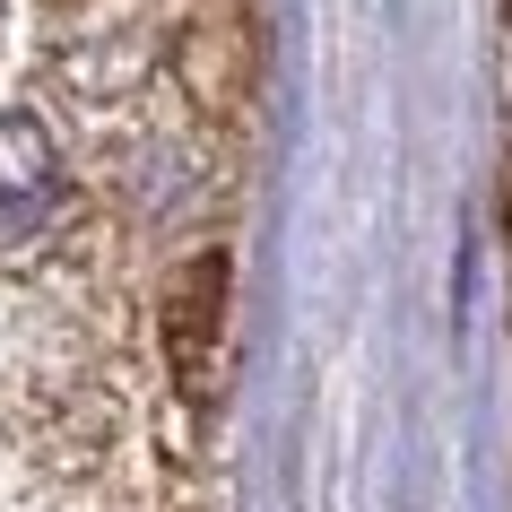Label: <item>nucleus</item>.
Wrapping results in <instances>:
<instances>
[{
	"mask_svg": "<svg viewBox=\"0 0 512 512\" xmlns=\"http://www.w3.org/2000/svg\"><path fill=\"white\" fill-rule=\"evenodd\" d=\"M61 217V157L35 113H0V261Z\"/></svg>",
	"mask_w": 512,
	"mask_h": 512,
	"instance_id": "obj_1",
	"label": "nucleus"
},
{
	"mask_svg": "<svg viewBox=\"0 0 512 512\" xmlns=\"http://www.w3.org/2000/svg\"><path fill=\"white\" fill-rule=\"evenodd\" d=\"M217 313H226V261L200 252L183 278H174V296H165V348H174V374L183 391L200 400L209 391V348H217Z\"/></svg>",
	"mask_w": 512,
	"mask_h": 512,
	"instance_id": "obj_2",
	"label": "nucleus"
}]
</instances>
